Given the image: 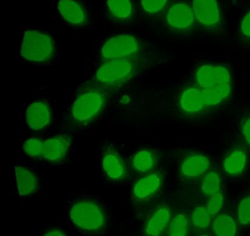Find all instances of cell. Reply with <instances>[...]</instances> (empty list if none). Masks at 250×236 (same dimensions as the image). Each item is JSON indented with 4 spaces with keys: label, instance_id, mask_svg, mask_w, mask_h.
<instances>
[{
    "label": "cell",
    "instance_id": "cell-26",
    "mask_svg": "<svg viewBox=\"0 0 250 236\" xmlns=\"http://www.w3.org/2000/svg\"><path fill=\"white\" fill-rule=\"evenodd\" d=\"M43 142V140L38 138L27 139L23 144V150L29 156L32 158H41Z\"/></svg>",
    "mask_w": 250,
    "mask_h": 236
},
{
    "label": "cell",
    "instance_id": "cell-31",
    "mask_svg": "<svg viewBox=\"0 0 250 236\" xmlns=\"http://www.w3.org/2000/svg\"><path fill=\"white\" fill-rule=\"evenodd\" d=\"M241 132L244 142L250 146V116L241 121Z\"/></svg>",
    "mask_w": 250,
    "mask_h": 236
},
{
    "label": "cell",
    "instance_id": "cell-15",
    "mask_svg": "<svg viewBox=\"0 0 250 236\" xmlns=\"http://www.w3.org/2000/svg\"><path fill=\"white\" fill-rule=\"evenodd\" d=\"M171 221L169 210L163 206L158 208L147 219L145 226L146 236H162Z\"/></svg>",
    "mask_w": 250,
    "mask_h": 236
},
{
    "label": "cell",
    "instance_id": "cell-2",
    "mask_svg": "<svg viewBox=\"0 0 250 236\" xmlns=\"http://www.w3.org/2000/svg\"><path fill=\"white\" fill-rule=\"evenodd\" d=\"M106 93L102 87H92L79 95L71 108V121L77 125H86L96 118L103 109Z\"/></svg>",
    "mask_w": 250,
    "mask_h": 236
},
{
    "label": "cell",
    "instance_id": "cell-33",
    "mask_svg": "<svg viewBox=\"0 0 250 236\" xmlns=\"http://www.w3.org/2000/svg\"><path fill=\"white\" fill-rule=\"evenodd\" d=\"M208 236V235H201V236Z\"/></svg>",
    "mask_w": 250,
    "mask_h": 236
},
{
    "label": "cell",
    "instance_id": "cell-11",
    "mask_svg": "<svg viewBox=\"0 0 250 236\" xmlns=\"http://www.w3.org/2000/svg\"><path fill=\"white\" fill-rule=\"evenodd\" d=\"M162 184V175L159 172L149 173L140 178L134 186L132 196L137 201L147 200L154 196Z\"/></svg>",
    "mask_w": 250,
    "mask_h": 236
},
{
    "label": "cell",
    "instance_id": "cell-5",
    "mask_svg": "<svg viewBox=\"0 0 250 236\" xmlns=\"http://www.w3.org/2000/svg\"><path fill=\"white\" fill-rule=\"evenodd\" d=\"M138 41L132 35H121L109 38L102 48L104 60L131 58L140 51Z\"/></svg>",
    "mask_w": 250,
    "mask_h": 236
},
{
    "label": "cell",
    "instance_id": "cell-24",
    "mask_svg": "<svg viewBox=\"0 0 250 236\" xmlns=\"http://www.w3.org/2000/svg\"><path fill=\"white\" fill-rule=\"evenodd\" d=\"M188 221L187 215L179 214L175 215L169 224V236H187Z\"/></svg>",
    "mask_w": 250,
    "mask_h": 236
},
{
    "label": "cell",
    "instance_id": "cell-28",
    "mask_svg": "<svg viewBox=\"0 0 250 236\" xmlns=\"http://www.w3.org/2000/svg\"><path fill=\"white\" fill-rule=\"evenodd\" d=\"M224 204V195L221 192L215 193L210 196V199L208 201V211L210 215H216L220 212Z\"/></svg>",
    "mask_w": 250,
    "mask_h": 236
},
{
    "label": "cell",
    "instance_id": "cell-27",
    "mask_svg": "<svg viewBox=\"0 0 250 236\" xmlns=\"http://www.w3.org/2000/svg\"><path fill=\"white\" fill-rule=\"evenodd\" d=\"M238 220L243 225L250 223V196H246L240 202L238 208Z\"/></svg>",
    "mask_w": 250,
    "mask_h": 236
},
{
    "label": "cell",
    "instance_id": "cell-3",
    "mask_svg": "<svg viewBox=\"0 0 250 236\" xmlns=\"http://www.w3.org/2000/svg\"><path fill=\"white\" fill-rule=\"evenodd\" d=\"M69 215L71 221L84 231L96 233L106 224V216L100 205L89 199L76 202L70 210Z\"/></svg>",
    "mask_w": 250,
    "mask_h": 236
},
{
    "label": "cell",
    "instance_id": "cell-14",
    "mask_svg": "<svg viewBox=\"0 0 250 236\" xmlns=\"http://www.w3.org/2000/svg\"><path fill=\"white\" fill-rule=\"evenodd\" d=\"M102 164L104 172L111 180L121 181L126 177L125 163L116 151L110 149L105 151Z\"/></svg>",
    "mask_w": 250,
    "mask_h": 236
},
{
    "label": "cell",
    "instance_id": "cell-17",
    "mask_svg": "<svg viewBox=\"0 0 250 236\" xmlns=\"http://www.w3.org/2000/svg\"><path fill=\"white\" fill-rule=\"evenodd\" d=\"M247 164V152L242 149H235L224 159V171L229 175H238L244 171Z\"/></svg>",
    "mask_w": 250,
    "mask_h": 236
},
{
    "label": "cell",
    "instance_id": "cell-21",
    "mask_svg": "<svg viewBox=\"0 0 250 236\" xmlns=\"http://www.w3.org/2000/svg\"><path fill=\"white\" fill-rule=\"evenodd\" d=\"M212 229L216 236H235L236 221L228 214H221L215 218L212 224Z\"/></svg>",
    "mask_w": 250,
    "mask_h": 236
},
{
    "label": "cell",
    "instance_id": "cell-8",
    "mask_svg": "<svg viewBox=\"0 0 250 236\" xmlns=\"http://www.w3.org/2000/svg\"><path fill=\"white\" fill-rule=\"evenodd\" d=\"M196 20L207 28H215L221 21V12L216 0H193Z\"/></svg>",
    "mask_w": 250,
    "mask_h": 236
},
{
    "label": "cell",
    "instance_id": "cell-19",
    "mask_svg": "<svg viewBox=\"0 0 250 236\" xmlns=\"http://www.w3.org/2000/svg\"><path fill=\"white\" fill-rule=\"evenodd\" d=\"M208 108L215 107L226 101L231 95L230 83L221 84L208 89H203Z\"/></svg>",
    "mask_w": 250,
    "mask_h": 236
},
{
    "label": "cell",
    "instance_id": "cell-25",
    "mask_svg": "<svg viewBox=\"0 0 250 236\" xmlns=\"http://www.w3.org/2000/svg\"><path fill=\"white\" fill-rule=\"evenodd\" d=\"M191 221L197 228H206L210 224V214L205 207H197L191 214Z\"/></svg>",
    "mask_w": 250,
    "mask_h": 236
},
{
    "label": "cell",
    "instance_id": "cell-30",
    "mask_svg": "<svg viewBox=\"0 0 250 236\" xmlns=\"http://www.w3.org/2000/svg\"><path fill=\"white\" fill-rule=\"evenodd\" d=\"M240 30L243 39L250 42V11L242 19Z\"/></svg>",
    "mask_w": 250,
    "mask_h": 236
},
{
    "label": "cell",
    "instance_id": "cell-20",
    "mask_svg": "<svg viewBox=\"0 0 250 236\" xmlns=\"http://www.w3.org/2000/svg\"><path fill=\"white\" fill-rule=\"evenodd\" d=\"M156 154L150 150L143 149L137 152L131 159L133 168L138 172L146 173L152 171L156 166Z\"/></svg>",
    "mask_w": 250,
    "mask_h": 236
},
{
    "label": "cell",
    "instance_id": "cell-13",
    "mask_svg": "<svg viewBox=\"0 0 250 236\" xmlns=\"http://www.w3.org/2000/svg\"><path fill=\"white\" fill-rule=\"evenodd\" d=\"M210 161L207 156L193 153L186 156L180 164V172L186 178L194 179L207 172Z\"/></svg>",
    "mask_w": 250,
    "mask_h": 236
},
{
    "label": "cell",
    "instance_id": "cell-6",
    "mask_svg": "<svg viewBox=\"0 0 250 236\" xmlns=\"http://www.w3.org/2000/svg\"><path fill=\"white\" fill-rule=\"evenodd\" d=\"M195 80L200 89H206L221 84L230 83L231 74L228 67L223 64H205L196 70Z\"/></svg>",
    "mask_w": 250,
    "mask_h": 236
},
{
    "label": "cell",
    "instance_id": "cell-4",
    "mask_svg": "<svg viewBox=\"0 0 250 236\" xmlns=\"http://www.w3.org/2000/svg\"><path fill=\"white\" fill-rule=\"evenodd\" d=\"M54 51L50 37L39 31H26L21 48V55L24 59L33 63H45L52 59Z\"/></svg>",
    "mask_w": 250,
    "mask_h": 236
},
{
    "label": "cell",
    "instance_id": "cell-18",
    "mask_svg": "<svg viewBox=\"0 0 250 236\" xmlns=\"http://www.w3.org/2000/svg\"><path fill=\"white\" fill-rule=\"evenodd\" d=\"M58 7L62 17L69 23L81 24L85 21L84 10L74 0H61Z\"/></svg>",
    "mask_w": 250,
    "mask_h": 236
},
{
    "label": "cell",
    "instance_id": "cell-12",
    "mask_svg": "<svg viewBox=\"0 0 250 236\" xmlns=\"http://www.w3.org/2000/svg\"><path fill=\"white\" fill-rule=\"evenodd\" d=\"M52 114L47 103L39 101L29 106L26 111V120L29 127L33 130H42L51 123Z\"/></svg>",
    "mask_w": 250,
    "mask_h": 236
},
{
    "label": "cell",
    "instance_id": "cell-16",
    "mask_svg": "<svg viewBox=\"0 0 250 236\" xmlns=\"http://www.w3.org/2000/svg\"><path fill=\"white\" fill-rule=\"evenodd\" d=\"M15 172L20 196H28L38 190L39 180L34 173L21 167H16Z\"/></svg>",
    "mask_w": 250,
    "mask_h": 236
},
{
    "label": "cell",
    "instance_id": "cell-9",
    "mask_svg": "<svg viewBox=\"0 0 250 236\" xmlns=\"http://www.w3.org/2000/svg\"><path fill=\"white\" fill-rule=\"evenodd\" d=\"M71 143V138L65 135H58L43 140L41 158L50 162H60L66 156Z\"/></svg>",
    "mask_w": 250,
    "mask_h": 236
},
{
    "label": "cell",
    "instance_id": "cell-32",
    "mask_svg": "<svg viewBox=\"0 0 250 236\" xmlns=\"http://www.w3.org/2000/svg\"><path fill=\"white\" fill-rule=\"evenodd\" d=\"M43 236H67L63 232L58 230H52L47 232Z\"/></svg>",
    "mask_w": 250,
    "mask_h": 236
},
{
    "label": "cell",
    "instance_id": "cell-10",
    "mask_svg": "<svg viewBox=\"0 0 250 236\" xmlns=\"http://www.w3.org/2000/svg\"><path fill=\"white\" fill-rule=\"evenodd\" d=\"M180 108L190 115L200 114L208 108L203 89L199 86H190L184 89L178 99Z\"/></svg>",
    "mask_w": 250,
    "mask_h": 236
},
{
    "label": "cell",
    "instance_id": "cell-7",
    "mask_svg": "<svg viewBox=\"0 0 250 236\" xmlns=\"http://www.w3.org/2000/svg\"><path fill=\"white\" fill-rule=\"evenodd\" d=\"M166 20L171 29L178 32H186L194 26L195 22L193 9L184 3H176L168 10Z\"/></svg>",
    "mask_w": 250,
    "mask_h": 236
},
{
    "label": "cell",
    "instance_id": "cell-22",
    "mask_svg": "<svg viewBox=\"0 0 250 236\" xmlns=\"http://www.w3.org/2000/svg\"><path fill=\"white\" fill-rule=\"evenodd\" d=\"M107 5L112 16L118 20H126L132 15L131 0H107Z\"/></svg>",
    "mask_w": 250,
    "mask_h": 236
},
{
    "label": "cell",
    "instance_id": "cell-1",
    "mask_svg": "<svg viewBox=\"0 0 250 236\" xmlns=\"http://www.w3.org/2000/svg\"><path fill=\"white\" fill-rule=\"evenodd\" d=\"M137 71V64L128 59L107 60L96 71L95 81L103 89H115L128 82Z\"/></svg>",
    "mask_w": 250,
    "mask_h": 236
},
{
    "label": "cell",
    "instance_id": "cell-29",
    "mask_svg": "<svg viewBox=\"0 0 250 236\" xmlns=\"http://www.w3.org/2000/svg\"><path fill=\"white\" fill-rule=\"evenodd\" d=\"M168 0H142V6L145 11L150 14L159 13L162 11Z\"/></svg>",
    "mask_w": 250,
    "mask_h": 236
},
{
    "label": "cell",
    "instance_id": "cell-23",
    "mask_svg": "<svg viewBox=\"0 0 250 236\" xmlns=\"http://www.w3.org/2000/svg\"><path fill=\"white\" fill-rule=\"evenodd\" d=\"M221 179L219 174L211 171L205 175L201 184L202 192L206 196H212L220 192Z\"/></svg>",
    "mask_w": 250,
    "mask_h": 236
}]
</instances>
